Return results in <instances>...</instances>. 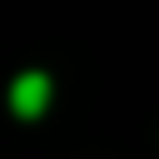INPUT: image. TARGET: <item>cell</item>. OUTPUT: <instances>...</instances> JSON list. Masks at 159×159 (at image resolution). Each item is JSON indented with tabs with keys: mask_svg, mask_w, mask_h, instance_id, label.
I'll return each mask as SVG.
<instances>
[{
	"mask_svg": "<svg viewBox=\"0 0 159 159\" xmlns=\"http://www.w3.org/2000/svg\"><path fill=\"white\" fill-rule=\"evenodd\" d=\"M15 104H20L25 114H35V109L45 104V80H35V75H30V80H20V89H15Z\"/></svg>",
	"mask_w": 159,
	"mask_h": 159,
	"instance_id": "6da1fadb",
	"label": "cell"
}]
</instances>
